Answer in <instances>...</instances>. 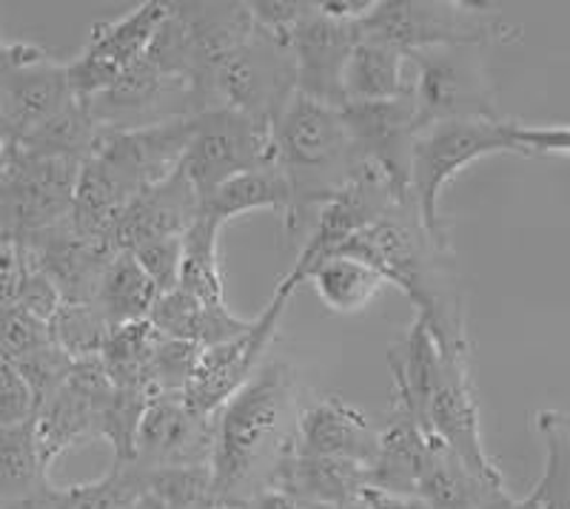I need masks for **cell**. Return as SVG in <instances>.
I'll return each instance as SVG.
<instances>
[{
    "instance_id": "cell-16",
    "label": "cell",
    "mask_w": 570,
    "mask_h": 509,
    "mask_svg": "<svg viewBox=\"0 0 570 509\" xmlns=\"http://www.w3.org/2000/svg\"><path fill=\"white\" fill-rule=\"evenodd\" d=\"M356 23L334 18L325 12L323 3H312L308 14L299 20V27L288 40L294 71H297V94L331 106V109H343L345 66L360 40Z\"/></svg>"
},
{
    "instance_id": "cell-2",
    "label": "cell",
    "mask_w": 570,
    "mask_h": 509,
    "mask_svg": "<svg viewBox=\"0 0 570 509\" xmlns=\"http://www.w3.org/2000/svg\"><path fill=\"white\" fill-rule=\"evenodd\" d=\"M337 253L360 259L374 268L385 285H396L411 299L416 319L434 336L442 353L471 356L454 259L448 248L428 237L414 206L394 208L383 220L351 237Z\"/></svg>"
},
{
    "instance_id": "cell-1",
    "label": "cell",
    "mask_w": 570,
    "mask_h": 509,
    "mask_svg": "<svg viewBox=\"0 0 570 509\" xmlns=\"http://www.w3.org/2000/svg\"><path fill=\"white\" fill-rule=\"evenodd\" d=\"M299 381L285 359H268L214 413L212 483L226 509L272 487L274 472L294 452Z\"/></svg>"
},
{
    "instance_id": "cell-37",
    "label": "cell",
    "mask_w": 570,
    "mask_h": 509,
    "mask_svg": "<svg viewBox=\"0 0 570 509\" xmlns=\"http://www.w3.org/2000/svg\"><path fill=\"white\" fill-rule=\"evenodd\" d=\"M52 339L63 348L71 359H89L98 356L106 342L109 325L104 322L95 302H60L58 313L49 322Z\"/></svg>"
},
{
    "instance_id": "cell-41",
    "label": "cell",
    "mask_w": 570,
    "mask_h": 509,
    "mask_svg": "<svg viewBox=\"0 0 570 509\" xmlns=\"http://www.w3.org/2000/svg\"><path fill=\"white\" fill-rule=\"evenodd\" d=\"M35 419V399L23 376L0 353V425H20Z\"/></svg>"
},
{
    "instance_id": "cell-8",
    "label": "cell",
    "mask_w": 570,
    "mask_h": 509,
    "mask_svg": "<svg viewBox=\"0 0 570 509\" xmlns=\"http://www.w3.org/2000/svg\"><path fill=\"white\" fill-rule=\"evenodd\" d=\"M83 162L12 149L0 174V239H23L69 220Z\"/></svg>"
},
{
    "instance_id": "cell-32",
    "label": "cell",
    "mask_w": 570,
    "mask_h": 509,
    "mask_svg": "<svg viewBox=\"0 0 570 509\" xmlns=\"http://www.w3.org/2000/svg\"><path fill=\"white\" fill-rule=\"evenodd\" d=\"M305 282H312L323 305L334 313H360L385 288V279L354 257H334L314 265Z\"/></svg>"
},
{
    "instance_id": "cell-19",
    "label": "cell",
    "mask_w": 570,
    "mask_h": 509,
    "mask_svg": "<svg viewBox=\"0 0 570 509\" xmlns=\"http://www.w3.org/2000/svg\"><path fill=\"white\" fill-rule=\"evenodd\" d=\"M394 208L400 206L391 200L389 188H385V182L374 171L360 174L334 200L320 208L312 237L305 239L303 251H299L297 262L292 265L288 273H294L299 282H305L314 265L334 257L351 237L374 226L376 220H383L385 213H391Z\"/></svg>"
},
{
    "instance_id": "cell-11",
    "label": "cell",
    "mask_w": 570,
    "mask_h": 509,
    "mask_svg": "<svg viewBox=\"0 0 570 509\" xmlns=\"http://www.w3.org/2000/svg\"><path fill=\"white\" fill-rule=\"evenodd\" d=\"M195 117L146 126V129H100L89 160L109 182L135 200L137 193L169 180L180 168L191 140Z\"/></svg>"
},
{
    "instance_id": "cell-30",
    "label": "cell",
    "mask_w": 570,
    "mask_h": 509,
    "mask_svg": "<svg viewBox=\"0 0 570 509\" xmlns=\"http://www.w3.org/2000/svg\"><path fill=\"white\" fill-rule=\"evenodd\" d=\"M157 297L160 290L137 265V259L129 251H117L100 279L95 305L109 328H124V325L146 322Z\"/></svg>"
},
{
    "instance_id": "cell-9",
    "label": "cell",
    "mask_w": 570,
    "mask_h": 509,
    "mask_svg": "<svg viewBox=\"0 0 570 509\" xmlns=\"http://www.w3.org/2000/svg\"><path fill=\"white\" fill-rule=\"evenodd\" d=\"M297 285L303 282L294 273H285L283 282L274 290L272 302L266 305V310L257 319L248 322V328L240 336L200 350L195 376H191L186 393H183L197 413L214 416L257 373L259 365L266 361L268 348H272L274 336H277L279 319H283L285 308L292 302Z\"/></svg>"
},
{
    "instance_id": "cell-10",
    "label": "cell",
    "mask_w": 570,
    "mask_h": 509,
    "mask_svg": "<svg viewBox=\"0 0 570 509\" xmlns=\"http://www.w3.org/2000/svg\"><path fill=\"white\" fill-rule=\"evenodd\" d=\"M297 94V71L292 49L254 27L252 38L214 74V103L274 126Z\"/></svg>"
},
{
    "instance_id": "cell-35",
    "label": "cell",
    "mask_w": 570,
    "mask_h": 509,
    "mask_svg": "<svg viewBox=\"0 0 570 509\" xmlns=\"http://www.w3.org/2000/svg\"><path fill=\"white\" fill-rule=\"evenodd\" d=\"M537 432L544 445V470L528 498L539 509H570V413L542 410Z\"/></svg>"
},
{
    "instance_id": "cell-6",
    "label": "cell",
    "mask_w": 570,
    "mask_h": 509,
    "mask_svg": "<svg viewBox=\"0 0 570 509\" xmlns=\"http://www.w3.org/2000/svg\"><path fill=\"white\" fill-rule=\"evenodd\" d=\"M416 66L411 100L416 129L434 123L502 120L497 109L485 46H436L409 54Z\"/></svg>"
},
{
    "instance_id": "cell-29",
    "label": "cell",
    "mask_w": 570,
    "mask_h": 509,
    "mask_svg": "<svg viewBox=\"0 0 570 509\" xmlns=\"http://www.w3.org/2000/svg\"><path fill=\"white\" fill-rule=\"evenodd\" d=\"M49 487L32 421L0 425V509H20Z\"/></svg>"
},
{
    "instance_id": "cell-3",
    "label": "cell",
    "mask_w": 570,
    "mask_h": 509,
    "mask_svg": "<svg viewBox=\"0 0 570 509\" xmlns=\"http://www.w3.org/2000/svg\"><path fill=\"white\" fill-rule=\"evenodd\" d=\"M274 154L292 188V211L285 231L297 233L305 213L323 208L360 174H365L363 157L356 154L340 109L294 94L283 114L272 126Z\"/></svg>"
},
{
    "instance_id": "cell-46",
    "label": "cell",
    "mask_w": 570,
    "mask_h": 509,
    "mask_svg": "<svg viewBox=\"0 0 570 509\" xmlns=\"http://www.w3.org/2000/svg\"><path fill=\"white\" fill-rule=\"evenodd\" d=\"M511 509H539V507H537V503H533V501H531V498H528V496H525V498H522V501H517V503H513V507H511Z\"/></svg>"
},
{
    "instance_id": "cell-42",
    "label": "cell",
    "mask_w": 570,
    "mask_h": 509,
    "mask_svg": "<svg viewBox=\"0 0 570 509\" xmlns=\"http://www.w3.org/2000/svg\"><path fill=\"white\" fill-rule=\"evenodd\" d=\"M519 154L570 157V126H513Z\"/></svg>"
},
{
    "instance_id": "cell-4",
    "label": "cell",
    "mask_w": 570,
    "mask_h": 509,
    "mask_svg": "<svg viewBox=\"0 0 570 509\" xmlns=\"http://www.w3.org/2000/svg\"><path fill=\"white\" fill-rule=\"evenodd\" d=\"M511 120L434 123L416 131L411 151V202L422 228L440 248L451 251V233L442 220L440 200L462 168L491 154H519Z\"/></svg>"
},
{
    "instance_id": "cell-18",
    "label": "cell",
    "mask_w": 570,
    "mask_h": 509,
    "mask_svg": "<svg viewBox=\"0 0 570 509\" xmlns=\"http://www.w3.org/2000/svg\"><path fill=\"white\" fill-rule=\"evenodd\" d=\"M71 100L78 97L69 89L66 63L55 60L46 49L35 58L0 69V111L9 146H18L23 137L49 123Z\"/></svg>"
},
{
    "instance_id": "cell-21",
    "label": "cell",
    "mask_w": 570,
    "mask_h": 509,
    "mask_svg": "<svg viewBox=\"0 0 570 509\" xmlns=\"http://www.w3.org/2000/svg\"><path fill=\"white\" fill-rule=\"evenodd\" d=\"M29 262L58 288L63 302H95L115 251L91 246L71 231L69 222L40 231L20 242Z\"/></svg>"
},
{
    "instance_id": "cell-36",
    "label": "cell",
    "mask_w": 570,
    "mask_h": 509,
    "mask_svg": "<svg viewBox=\"0 0 570 509\" xmlns=\"http://www.w3.org/2000/svg\"><path fill=\"white\" fill-rule=\"evenodd\" d=\"M157 345V330L146 322L124 325V328H109L106 342L100 348L98 359L109 376L111 387H142L149 390V365ZM155 396V393H151Z\"/></svg>"
},
{
    "instance_id": "cell-44",
    "label": "cell",
    "mask_w": 570,
    "mask_h": 509,
    "mask_svg": "<svg viewBox=\"0 0 570 509\" xmlns=\"http://www.w3.org/2000/svg\"><path fill=\"white\" fill-rule=\"evenodd\" d=\"M40 52V46L35 43H9V40L0 38V69L7 66L20 63V60H29Z\"/></svg>"
},
{
    "instance_id": "cell-14",
    "label": "cell",
    "mask_w": 570,
    "mask_h": 509,
    "mask_svg": "<svg viewBox=\"0 0 570 509\" xmlns=\"http://www.w3.org/2000/svg\"><path fill=\"white\" fill-rule=\"evenodd\" d=\"M354 140L356 154L389 188L400 208L411 202V151L416 137V111L411 97L383 103H345L340 109Z\"/></svg>"
},
{
    "instance_id": "cell-12",
    "label": "cell",
    "mask_w": 570,
    "mask_h": 509,
    "mask_svg": "<svg viewBox=\"0 0 570 509\" xmlns=\"http://www.w3.org/2000/svg\"><path fill=\"white\" fill-rule=\"evenodd\" d=\"M422 430L428 432V439L448 447L468 470L485 478L488 483L508 487L502 470L488 456L485 441H482L480 405H476L471 379V356L442 353V368L436 373L434 390L428 396L425 413H422Z\"/></svg>"
},
{
    "instance_id": "cell-38",
    "label": "cell",
    "mask_w": 570,
    "mask_h": 509,
    "mask_svg": "<svg viewBox=\"0 0 570 509\" xmlns=\"http://www.w3.org/2000/svg\"><path fill=\"white\" fill-rule=\"evenodd\" d=\"M197 356H200V348H195V345L177 342V339H166V336L157 333L149 365V387L155 399L169 393H186L188 381L195 376Z\"/></svg>"
},
{
    "instance_id": "cell-43",
    "label": "cell",
    "mask_w": 570,
    "mask_h": 509,
    "mask_svg": "<svg viewBox=\"0 0 570 509\" xmlns=\"http://www.w3.org/2000/svg\"><path fill=\"white\" fill-rule=\"evenodd\" d=\"M237 509H305L303 503L294 501L292 496H285L283 490H259L257 496H252L248 501H243Z\"/></svg>"
},
{
    "instance_id": "cell-31",
    "label": "cell",
    "mask_w": 570,
    "mask_h": 509,
    "mask_svg": "<svg viewBox=\"0 0 570 509\" xmlns=\"http://www.w3.org/2000/svg\"><path fill=\"white\" fill-rule=\"evenodd\" d=\"M140 472L135 465L111 467L104 478L75 487H46L20 509H137Z\"/></svg>"
},
{
    "instance_id": "cell-5",
    "label": "cell",
    "mask_w": 570,
    "mask_h": 509,
    "mask_svg": "<svg viewBox=\"0 0 570 509\" xmlns=\"http://www.w3.org/2000/svg\"><path fill=\"white\" fill-rule=\"evenodd\" d=\"M356 29L363 38L385 40L405 54L436 46L488 49L491 43L519 40V29L491 3L465 0H371Z\"/></svg>"
},
{
    "instance_id": "cell-34",
    "label": "cell",
    "mask_w": 570,
    "mask_h": 509,
    "mask_svg": "<svg viewBox=\"0 0 570 509\" xmlns=\"http://www.w3.org/2000/svg\"><path fill=\"white\" fill-rule=\"evenodd\" d=\"M100 126L91 117L86 100H71L60 114H55L49 123L35 129L32 134L14 146L20 151L40 157H60V160L86 162L89 160L95 142H98Z\"/></svg>"
},
{
    "instance_id": "cell-28",
    "label": "cell",
    "mask_w": 570,
    "mask_h": 509,
    "mask_svg": "<svg viewBox=\"0 0 570 509\" xmlns=\"http://www.w3.org/2000/svg\"><path fill=\"white\" fill-rule=\"evenodd\" d=\"M254 211H277L283 217L292 211V188L279 166L232 177L200 202V217L217 228Z\"/></svg>"
},
{
    "instance_id": "cell-7",
    "label": "cell",
    "mask_w": 570,
    "mask_h": 509,
    "mask_svg": "<svg viewBox=\"0 0 570 509\" xmlns=\"http://www.w3.org/2000/svg\"><path fill=\"white\" fill-rule=\"evenodd\" d=\"M272 166H277L272 126L243 111L212 109L195 117L180 171L203 202L232 177Z\"/></svg>"
},
{
    "instance_id": "cell-45",
    "label": "cell",
    "mask_w": 570,
    "mask_h": 509,
    "mask_svg": "<svg viewBox=\"0 0 570 509\" xmlns=\"http://www.w3.org/2000/svg\"><path fill=\"white\" fill-rule=\"evenodd\" d=\"M12 149L14 146H7V142H0V174L9 168V160H12Z\"/></svg>"
},
{
    "instance_id": "cell-22",
    "label": "cell",
    "mask_w": 570,
    "mask_h": 509,
    "mask_svg": "<svg viewBox=\"0 0 570 509\" xmlns=\"http://www.w3.org/2000/svg\"><path fill=\"white\" fill-rule=\"evenodd\" d=\"M200 217V197L180 168L169 180L146 188L126 206L117 226V251L155 242V239H183Z\"/></svg>"
},
{
    "instance_id": "cell-27",
    "label": "cell",
    "mask_w": 570,
    "mask_h": 509,
    "mask_svg": "<svg viewBox=\"0 0 570 509\" xmlns=\"http://www.w3.org/2000/svg\"><path fill=\"white\" fill-rule=\"evenodd\" d=\"M405 60L409 54L400 52L396 46L360 34L345 66V103H383V100L411 97Z\"/></svg>"
},
{
    "instance_id": "cell-47",
    "label": "cell",
    "mask_w": 570,
    "mask_h": 509,
    "mask_svg": "<svg viewBox=\"0 0 570 509\" xmlns=\"http://www.w3.org/2000/svg\"><path fill=\"white\" fill-rule=\"evenodd\" d=\"M137 509H166V507H155V503H146V501H140V507ZM208 509H226V507H208Z\"/></svg>"
},
{
    "instance_id": "cell-33",
    "label": "cell",
    "mask_w": 570,
    "mask_h": 509,
    "mask_svg": "<svg viewBox=\"0 0 570 509\" xmlns=\"http://www.w3.org/2000/svg\"><path fill=\"white\" fill-rule=\"evenodd\" d=\"M220 231L214 222L197 217L191 231L183 237L180 277L177 288L200 299L203 305L217 310H226V293H223V271H220Z\"/></svg>"
},
{
    "instance_id": "cell-24",
    "label": "cell",
    "mask_w": 570,
    "mask_h": 509,
    "mask_svg": "<svg viewBox=\"0 0 570 509\" xmlns=\"http://www.w3.org/2000/svg\"><path fill=\"white\" fill-rule=\"evenodd\" d=\"M416 498L425 509H511L517 503L508 487L488 483L434 439H428Z\"/></svg>"
},
{
    "instance_id": "cell-40",
    "label": "cell",
    "mask_w": 570,
    "mask_h": 509,
    "mask_svg": "<svg viewBox=\"0 0 570 509\" xmlns=\"http://www.w3.org/2000/svg\"><path fill=\"white\" fill-rule=\"evenodd\" d=\"M129 253L137 259L142 271L149 273V279L157 285L160 293H169V290L177 288L183 239H155V242H146V246L135 248Z\"/></svg>"
},
{
    "instance_id": "cell-23",
    "label": "cell",
    "mask_w": 570,
    "mask_h": 509,
    "mask_svg": "<svg viewBox=\"0 0 570 509\" xmlns=\"http://www.w3.org/2000/svg\"><path fill=\"white\" fill-rule=\"evenodd\" d=\"M272 490H283L303 507L345 509L360 503L368 490V467L343 458H317L292 452L272 478Z\"/></svg>"
},
{
    "instance_id": "cell-13",
    "label": "cell",
    "mask_w": 570,
    "mask_h": 509,
    "mask_svg": "<svg viewBox=\"0 0 570 509\" xmlns=\"http://www.w3.org/2000/svg\"><path fill=\"white\" fill-rule=\"evenodd\" d=\"M166 14H169L166 0H142L140 7L120 18L95 23L83 49L66 63L71 94L78 100H91L109 89L146 54Z\"/></svg>"
},
{
    "instance_id": "cell-20",
    "label": "cell",
    "mask_w": 570,
    "mask_h": 509,
    "mask_svg": "<svg viewBox=\"0 0 570 509\" xmlns=\"http://www.w3.org/2000/svg\"><path fill=\"white\" fill-rule=\"evenodd\" d=\"M380 430L368 416L343 396H323L299 405L294 452L317 458H343L368 467L374 461Z\"/></svg>"
},
{
    "instance_id": "cell-15",
    "label": "cell",
    "mask_w": 570,
    "mask_h": 509,
    "mask_svg": "<svg viewBox=\"0 0 570 509\" xmlns=\"http://www.w3.org/2000/svg\"><path fill=\"white\" fill-rule=\"evenodd\" d=\"M111 390L115 387L98 356L78 359L71 365L69 379L35 410L32 419L46 470L71 447L100 439V421H104Z\"/></svg>"
},
{
    "instance_id": "cell-39",
    "label": "cell",
    "mask_w": 570,
    "mask_h": 509,
    "mask_svg": "<svg viewBox=\"0 0 570 509\" xmlns=\"http://www.w3.org/2000/svg\"><path fill=\"white\" fill-rule=\"evenodd\" d=\"M12 365L14 370L23 376L29 390H32L35 410H38V407L43 405V401L49 399V396H52L66 379H69L75 359H71L63 348H58V342L52 339V342L40 345V348L12 359Z\"/></svg>"
},
{
    "instance_id": "cell-25",
    "label": "cell",
    "mask_w": 570,
    "mask_h": 509,
    "mask_svg": "<svg viewBox=\"0 0 570 509\" xmlns=\"http://www.w3.org/2000/svg\"><path fill=\"white\" fill-rule=\"evenodd\" d=\"M425 456L428 432L405 410L394 407L385 427L380 430L374 461L368 465V487L391 492V496L416 498Z\"/></svg>"
},
{
    "instance_id": "cell-17",
    "label": "cell",
    "mask_w": 570,
    "mask_h": 509,
    "mask_svg": "<svg viewBox=\"0 0 570 509\" xmlns=\"http://www.w3.org/2000/svg\"><path fill=\"white\" fill-rule=\"evenodd\" d=\"M214 416L197 413L183 393L151 399L135 441L140 470L163 467H212Z\"/></svg>"
},
{
    "instance_id": "cell-26",
    "label": "cell",
    "mask_w": 570,
    "mask_h": 509,
    "mask_svg": "<svg viewBox=\"0 0 570 509\" xmlns=\"http://www.w3.org/2000/svg\"><path fill=\"white\" fill-rule=\"evenodd\" d=\"M248 322L252 319L237 317V313H232V308H208L180 288L160 293L149 313V325L157 333L166 336V339H177V342L195 345L200 350L240 336L248 328Z\"/></svg>"
}]
</instances>
